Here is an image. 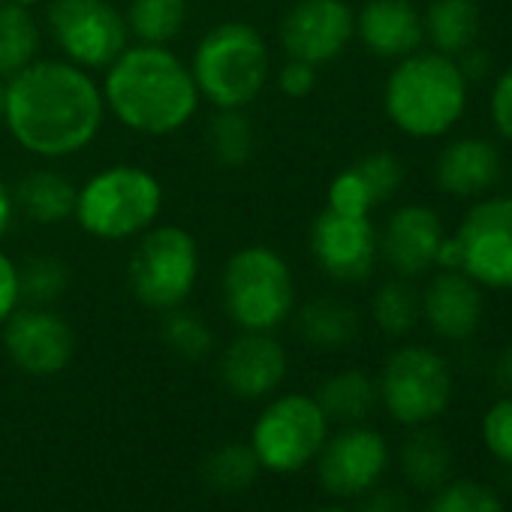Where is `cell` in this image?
<instances>
[{
  "mask_svg": "<svg viewBox=\"0 0 512 512\" xmlns=\"http://www.w3.org/2000/svg\"><path fill=\"white\" fill-rule=\"evenodd\" d=\"M106 100L97 79L64 61H34L7 79L4 124L34 157L61 160L85 151L103 130Z\"/></svg>",
  "mask_w": 512,
  "mask_h": 512,
  "instance_id": "6da1fadb",
  "label": "cell"
},
{
  "mask_svg": "<svg viewBox=\"0 0 512 512\" xmlns=\"http://www.w3.org/2000/svg\"><path fill=\"white\" fill-rule=\"evenodd\" d=\"M106 109L139 136H169L187 127L199 109L190 67L166 46H127L103 82Z\"/></svg>",
  "mask_w": 512,
  "mask_h": 512,
  "instance_id": "7a4b0ae2",
  "label": "cell"
},
{
  "mask_svg": "<svg viewBox=\"0 0 512 512\" xmlns=\"http://www.w3.org/2000/svg\"><path fill=\"white\" fill-rule=\"evenodd\" d=\"M467 85L470 82L461 76L455 58L440 52H413L389 73L383 106L404 136L440 139L464 118Z\"/></svg>",
  "mask_w": 512,
  "mask_h": 512,
  "instance_id": "3957f363",
  "label": "cell"
},
{
  "mask_svg": "<svg viewBox=\"0 0 512 512\" xmlns=\"http://www.w3.org/2000/svg\"><path fill=\"white\" fill-rule=\"evenodd\" d=\"M190 73L199 97L214 109H247L269 82L272 55L253 25L223 22L199 40Z\"/></svg>",
  "mask_w": 512,
  "mask_h": 512,
  "instance_id": "277c9868",
  "label": "cell"
},
{
  "mask_svg": "<svg viewBox=\"0 0 512 512\" xmlns=\"http://www.w3.org/2000/svg\"><path fill=\"white\" fill-rule=\"evenodd\" d=\"M220 296L229 320L238 329L272 332L293 314L296 278L278 250L266 244H247L226 260Z\"/></svg>",
  "mask_w": 512,
  "mask_h": 512,
  "instance_id": "5b68a950",
  "label": "cell"
},
{
  "mask_svg": "<svg viewBox=\"0 0 512 512\" xmlns=\"http://www.w3.org/2000/svg\"><path fill=\"white\" fill-rule=\"evenodd\" d=\"M163 208V187L154 172L118 163L91 175L76 196L79 226L100 241H121L154 226Z\"/></svg>",
  "mask_w": 512,
  "mask_h": 512,
  "instance_id": "8992f818",
  "label": "cell"
},
{
  "mask_svg": "<svg viewBox=\"0 0 512 512\" xmlns=\"http://www.w3.org/2000/svg\"><path fill=\"white\" fill-rule=\"evenodd\" d=\"M199 278V244L181 226H151L130 253L127 284L139 305L172 311L187 302Z\"/></svg>",
  "mask_w": 512,
  "mask_h": 512,
  "instance_id": "52a82bcc",
  "label": "cell"
},
{
  "mask_svg": "<svg viewBox=\"0 0 512 512\" xmlns=\"http://www.w3.org/2000/svg\"><path fill=\"white\" fill-rule=\"evenodd\" d=\"M452 371L449 362L422 344H407L395 350L377 380L380 404L389 416L407 428H422L440 419L452 401Z\"/></svg>",
  "mask_w": 512,
  "mask_h": 512,
  "instance_id": "ba28073f",
  "label": "cell"
},
{
  "mask_svg": "<svg viewBox=\"0 0 512 512\" xmlns=\"http://www.w3.org/2000/svg\"><path fill=\"white\" fill-rule=\"evenodd\" d=\"M329 437V419L311 395H284L272 401L253 425L250 449L260 467L293 473L314 461Z\"/></svg>",
  "mask_w": 512,
  "mask_h": 512,
  "instance_id": "9c48e42d",
  "label": "cell"
},
{
  "mask_svg": "<svg viewBox=\"0 0 512 512\" xmlns=\"http://www.w3.org/2000/svg\"><path fill=\"white\" fill-rule=\"evenodd\" d=\"M49 31L64 58L82 70H106L130 43L124 13L109 0H52Z\"/></svg>",
  "mask_w": 512,
  "mask_h": 512,
  "instance_id": "30bf717a",
  "label": "cell"
},
{
  "mask_svg": "<svg viewBox=\"0 0 512 512\" xmlns=\"http://www.w3.org/2000/svg\"><path fill=\"white\" fill-rule=\"evenodd\" d=\"M461 272L482 290H512V196H485L455 229Z\"/></svg>",
  "mask_w": 512,
  "mask_h": 512,
  "instance_id": "8fae6325",
  "label": "cell"
},
{
  "mask_svg": "<svg viewBox=\"0 0 512 512\" xmlns=\"http://www.w3.org/2000/svg\"><path fill=\"white\" fill-rule=\"evenodd\" d=\"M311 253L323 275L338 284L368 281L380 256V238L371 214H347L326 205L311 226Z\"/></svg>",
  "mask_w": 512,
  "mask_h": 512,
  "instance_id": "7c38bea8",
  "label": "cell"
},
{
  "mask_svg": "<svg viewBox=\"0 0 512 512\" xmlns=\"http://www.w3.org/2000/svg\"><path fill=\"white\" fill-rule=\"evenodd\" d=\"M356 37V16L347 0H299L281 22L287 58L311 67L332 64Z\"/></svg>",
  "mask_w": 512,
  "mask_h": 512,
  "instance_id": "4fadbf2b",
  "label": "cell"
},
{
  "mask_svg": "<svg viewBox=\"0 0 512 512\" xmlns=\"http://www.w3.org/2000/svg\"><path fill=\"white\" fill-rule=\"evenodd\" d=\"M4 347L16 368L34 377L61 374L76 350L70 323L52 308H16L4 323Z\"/></svg>",
  "mask_w": 512,
  "mask_h": 512,
  "instance_id": "5bb4252c",
  "label": "cell"
},
{
  "mask_svg": "<svg viewBox=\"0 0 512 512\" xmlns=\"http://www.w3.org/2000/svg\"><path fill=\"white\" fill-rule=\"evenodd\" d=\"M389 467V443L380 431L347 425L320 449V479L329 494H368Z\"/></svg>",
  "mask_w": 512,
  "mask_h": 512,
  "instance_id": "9a60e30c",
  "label": "cell"
},
{
  "mask_svg": "<svg viewBox=\"0 0 512 512\" xmlns=\"http://www.w3.org/2000/svg\"><path fill=\"white\" fill-rule=\"evenodd\" d=\"M380 238V256L398 278L416 281L437 266V250L446 238L443 220L428 205H401L389 214Z\"/></svg>",
  "mask_w": 512,
  "mask_h": 512,
  "instance_id": "2e32d148",
  "label": "cell"
},
{
  "mask_svg": "<svg viewBox=\"0 0 512 512\" xmlns=\"http://www.w3.org/2000/svg\"><path fill=\"white\" fill-rule=\"evenodd\" d=\"M220 377L238 398H263L287 377V350L272 332H241L220 359Z\"/></svg>",
  "mask_w": 512,
  "mask_h": 512,
  "instance_id": "e0dca14e",
  "label": "cell"
},
{
  "mask_svg": "<svg viewBox=\"0 0 512 512\" xmlns=\"http://www.w3.org/2000/svg\"><path fill=\"white\" fill-rule=\"evenodd\" d=\"M482 287L464 272L440 269L422 293V320L443 341H467L482 323Z\"/></svg>",
  "mask_w": 512,
  "mask_h": 512,
  "instance_id": "ac0fdd59",
  "label": "cell"
},
{
  "mask_svg": "<svg viewBox=\"0 0 512 512\" xmlns=\"http://www.w3.org/2000/svg\"><path fill=\"white\" fill-rule=\"evenodd\" d=\"M356 37L383 61H401L422 49L425 25L410 0H368L356 16Z\"/></svg>",
  "mask_w": 512,
  "mask_h": 512,
  "instance_id": "d6986e66",
  "label": "cell"
},
{
  "mask_svg": "<svg viewBox=\"0 0 512 512\" xmlns=\"http://www.w3.org/2000/svg\"><path fill=\"white\" fill-rule=\"evenodd\" d=\"M503 175V157L494 142L464 136L449 142L434 163V181L455 199L485 196Z\"/></svg>",
  "mask_w": 512,
  "mask_h": 512,
  "instance_id": "ffe728a7",
  "label": "cell"
},
{
  "mask_svg": "<svg viewBox=\"0 0 512 512\" xmlns=\"http://www.w3.org/2000/svg\"><path fill=\"white\" fill-rule=\"evenodd\" d=\"M76 196H79V187L64 172L34 169L19 181L13 202H16V211H22L28 220L40 226H58L76 214Z\"/></svg>",
  "mask_w": 512,
  "mask_h": 512,
  "instance_id": "44dd1931",
  "label": "cell"
},
{
  "mask_svg": "<svg viewBox=\"0 0 512 512\" xmlns=\"http://www.w3.org/2000/svg\"><path fill=\"white\" fill-rule=\"evenodd\" d=\"M425 40L440 55H461L476 43L479 34V7L476 0H431L425 16Z\"/></svg>",
  "mask_w": 512,
  "mask_h": 512,
  "instance_id": "7402d4cb",
  "label": "cell"
},
{
  "mask_svg": "<svg viewBox=\"0 0 512 512\" xmlns=\"http://www.w3.org/2000/svg\"><path fill=\"white\" fill-rule=\"evenodd\" d=\"M40 25L31 7L0 0V79H13L40 58Z\"/></svg>",
  "mask_w": 512,
  "mask_h": 512,
  "instance_id": "603a6c76",
  "label": "cell"
},
{
  "mask_svg": "<svg viewBox=\"0 0 512 512\" xmlns=\"http://www.w3.org/2000/svg\"><path fill=\"white\" fill-rule=\"evenodd\" d=\"M317 404L326 413L329 422H341V425H359L362 419H368L380 401L377 395V383L365 374V371H341L332 374L320 389H317Z\"/></svg>",
  "mask_w": 512,
  "mask_h": 512,
  "instance_id": "cb8c5ba5",
  "label": "cell"
},
{
  "mask_svg": "<svg viewBox=\"0 0 512 512\" xmlns=\"http://www.w3.org/2000/svg\"><path fill=\"white\" fill-rule=\"evenodd\" d=\"M299 335L320 350H341L359 335V317L347 302L314 299L299 311Z\"/></svg>",
  "mask_w": 512,
  "mask_h": 512,
  "instance_id": "d4e9b609",
  "label": "cell"
},
{
  "mask_svg": "<svg viewBox=\"0 0 512 512\" xmlns=\"http://www.w3.org/2000/svg\"><path fill=\"white\" fill-rule=\"evenodd\" d=\"M401 470L404 476L422 488V491H437L452 470V446L431 428H416L401 449Z\"/></svg>",
  "mask_w": 512,
  "mask_h": 512,
  "instance_id": "484cf974",
  "label": "cell"
},
{
  "mask_svg": "<svg viewBox=\"0 0 512 512\" xmlns=\"http://www.w3.org/2000/svg\"><path fill=\"white\" fill-rule=\"evenodd\" d=\"M205 142L217 166L238 169L256 151V130L244 109H217V115L208 121Z\"/></svg>",
  "mask_w": 512,
  "mask_h": 512,
  "instance_id": "4316f807",
  "label": "cell"
},
{
  "mask_svg": "<svg viewBox=\"0 0 512 512\" xmlns=\"http://www.w3.org/2000/svg\"><path fill=\"white\" fill-rule=\"evenodd\" d=\"M127 31L145 46L172 43L187 25V0H130Z\"/></svg>",
  "mask_w": 512,
  "mask_h": 512,
  "instance_id": "83f0119b",
  "label": "cell"
},
{
  "mask_svg": "<svg viewBox=\"0 0 512 512\" xmlns=\"http://www.w3.org/2000/svg\"><path fill=\"white\" fill-rule=\"evenodd\" d=\"M371 317L389 338H407L422 320V296L407 278L386 281L371 299Z\"/></svg>",
  "mask_w": 512,
  "mask_h": 512,
  "instance_id": "f1b7e54d",
  "label": "cell"
},
{
  "mask_svg": "<svg viewBox=\"0 0 512 512\" xmlns=\"http://www.w3.org/2000/svg\"><path fill=\"white\" fill-rule=\"evenodd\" d=\"M70 281V266L52 253H37L19 266V293L31 305H55L70 290Z\"/></svg>",
  "mask_w": 512,
  "mask_h": 512,
  "instance_id": "f546056e",
  "label": "cell"
},
{
  "mask_svg": "<svg viewBox=\"0 0 512 512\" xmlns=\"http://www.w3.org/2000/svg\"><path fill=\"white\" fill-rule=\"evenodd\" d=\"M160 338L163 344L178 353L181 359H205L211 350H214V332L211 326L193 314V311H184V308H172L163 314V326H160Z\"/></svg>",
  "mask_w": 512,
  "mask_h": 512,
  "instance_id": "4dcf8cb0",
  "label": "cell"
},
{
  "mask_svg": "<svg viewBox=\"0 0 512 512\" xmlns=\"http://www.w3.org/2000/svg\"><path fill=\"white\" fill-rule=\"evenodd\" d=\"M428 512H506L500 494L476 479H446L431 503Z\"/></svg>",
  "mask_w": 512,
  "mask_h": 512,
  "instance_id": "1f68e13d",
  "label": "cell"
},
{
  "mask_svg": "<svg viewBox=\"0 0 512 512\" xmlns=\"http://www.w3.org/2000/svg\"><path fill=\"white\" fill-rule=\"evenodd\" d=\"M256 470H260L256 452L244 443H229V446H220L217 452H211V458L205 464V479L211 488L238 491L253 482Z\"/></svg>",
  "mask_w": 512,
  "mask_h": 512,
  "instance_id": "d6a6232c",
  "label": "cell"
},
{
  "mask_svg": "<svg viewBox=\"0 0 512 512\" xmlns=\"http://www.w3.org/2000/svg\"><path fill=\"white\" fill-rule=\"evenodd\" d=\"M356 172V178L362 181L365 193L371 196L374 208L383 205L386 199H392L401 184H404V166L395 154L389 151H374L368 157H362L356 166H350Z\"/></svg>",
  "mask_w": 512,
  "mask_h": 512,
  "instance_id": "836d02e7",
  "label": "cell"
},
{
  "mask_svg": "<svg viewBox=\"0 0 512 512\" xmlns=\"http://www.w3.org/2000/svg\"><path fill=\"white\" fill-rule=\"evenodd\" d=\"M482 446L488 455L506 467H512V395L497 398L485 413H482Z\"/></svg>",
  "mask_w": 512,
  "mask_h": 512,
  "instance_id": "e575fe53",
  "label": "cell"
},
{
  "mask_svg": "<svg viewBox=\"0 0 512 512\" xmlns=\"http://www.w3.org/2000/svg\"><path fill=\"white\" fill-rule=\"evenodd\" d=\"M488 112H491V124L494 130L512 142V67H506L494 88H491V100H488Z\"/></svg>",
  "mask_w": 512,
  "mask_h": 512,
  "instance_id": "d590c367",
  "label": "cell"
},
{
  "mask_svg": "<svg viewBox=\"0 0 512 512\" xmlns=\"http://www.w3.org/2000/svg\"><path fill=\"white\" fill-rule=\"evenodd\" d=\"M278 88H281L290 100H305V97L317 88V67L290 58V61L284 64V70L278 73Z\"/></svg>",
  "mask_w": 512,
  "mask_h": 512,
  "instance_id": "8d00e7d4",
  "label": "cell"
},
{
  "mask_svg": "<svg viewBox=\"0 0 512 512\" xmlns=\"http://www.w3.org/2000/svg\"><path fill=\"white\" fill-rule=\"evenodd\" d=\"M22 293H19V266L10 256L0 250V326L7 323V317L19 308Z\"/></svg>",
  "mask_w": 512,
  "mask_h": 512,
  "instance_id": "74e56055",
  "label": "cell"
},
{
  "mask_svg": "<svg viewBox=\"0 0 512 512\" xmlns=\"http://www.w3.org/2000/svg\"><path fill=\"white\" fill-rule=\"evenodd\" d=\"M362 512H413L410 509V497L398 488H380V491H368V500L362 506Z\"/></svg>",
  "mask_w": 512,
  "mask_h": 512,
  "instance_id": "f35d334b",
  "label": "cell"
},
{
  "mask_svg": "<svg viewBox=\"0 0 512 512\" xmlns=\"http://www.w3.org/2000/svg\"><path fill=\"white\" fill-rule=\"evenodd\" d=\"M455 64H458V70H461V76H464L467 82H482V79L488 76V67H491L488 52L479 49L476 43H473L470 49H464L461 55H455Z\"/></svg>",
  "mask_w": 512,
  "mask_h": 512,
  "instance_id": "ab89813d",
  "label": "cell"
},
{
  "mask_svg": "<svg viewBox=\"0 0 512 512\" xmlns=\"http://www.w3.org/2000/svg\"><path fill=\"white\" fill-rule=\"evenodd\" d=\"M494 383H497L506 395H512V344L503 347V353H500L497 362H494Z\"/></svg>",
  "mask_w": 512,
  "mask_h": 512,
  "instance_id": "60d3db41",
  "label": "cell"
},
{
  "mask_svg": "<svg viewBox=\"0 0 512 512\" xmlns=\"http://www.w3.org/2000/svg\"><path fill=\"white\" fill-rule=\"evenodd\" d=\"M13 217H16V202H13V190L0 181V238L7 235V229H10V223H13Z\"/></svg>",
  "mask_w": 512,
  "mask_h": 512,
  "instance_id": "b9f144b4",
  "label": "cell"
},
{
  "mask_svg": "<svg viewBox=\"0 0 512 512\" xmlns=\"http://www.w3.org/2000/svg\"><path fill=\"white\" fill-rule=\"evenodd\" d=\"M4 103H7V82L0 79V118H4Z\"/></svg>",
  "mask_w": 512,
  "mask_h": 512,
  "instance_id": "7bdbcfd3",
  "label": "cell"
},
{
  "mask_svg": "<svg viewBox=\"0 0 512 512\" xmlns=\"http://www.w3.org/2000/svg\"><path fill=\"white\" fill-rule=\"evenodd\" d=\"M13 4H22V7H34V4H40V0H13Z\"/></svg>",
  "mask_w": 512,
  "mask_h": 512,
  "instance_id": "ee69618b",
  "label": "cell"
},
{
  "mask_svg": "<svg viewBox=\"0 0 512 512\" xmlns=\"http://www.w3.org/2000/svg\"><path fill=\"white\" fill-rule=\"evenodd\" d=\"M317 512H350V509H341V506H326V509H317Z\"/></svg>",
  "mask_w": 512,
  "mask_h": 512,
  "instance_id": "f6af8a7d",
  "label": "cell"
}]
</instances>
